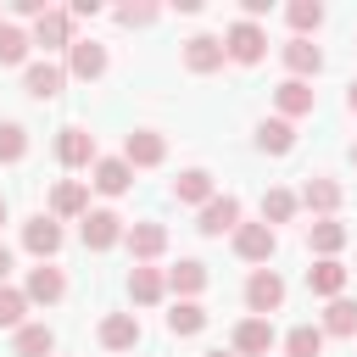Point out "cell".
Segmentation results:
<instances>
[{"label": "cell", "mask_w": 357, "mask_h": 357, "mask_svg": "<svg viewBox=\"0 0 357 357\" xmlns=\"http://www.w3.org/2000/svg\"><path fill=\"white\" fill-rule=\"evenodd\" d=\"M156 17V6H123L117 11V22H128V28H139V22H151Z\"/></svg>", "instance_id": "8d00e7d4"}, {"label": "cell", "mask_w": 357, "mask_h": 357, "mask_svg": "<svg viewBox=\"0 0 357 357\" xmlns=\"http://www.w3.org/2000/svg\"><path fill=\"white\" fill-rule=\"evenodd\" d=\"M56 156H61L67 167H89V162H95V134H84V128H61Z\"/></svg>", "instance_id": "5bb4252c"}, {"label": "cell", "mask_w": 357, "mask_h": 357, "mask_svg": "<svg viewBox=\"0 0 357 357\" xmlns=\"http://www.w3.org/2000/svg\"><path fill=\"white\" fill-rule=\"evenodd\" d=\"M167 284H173V290H178V296L190 301V296H195V290L206 284V268H201V262H178V268L167 273Z\"/></svg>", "instance_id": "1f68e13d"}, {"label": "cell", "mask_w": 357, "mask_h": 357, "mask_svg": "<svg viewBox=\"0 0 357 357\" xmlns=\"http://www.w3.org/2000/svg\"><path fill=\"white\" fill-rule=\"evenodd\" d=\"M279 301H284V279H279L273 268H257V273L245 279V307H251L257 318H268Z\"/></svg>", "instance_id": "6da1fadb"}, {"label": "cell", "mask_w": 357, "mask_h": 357, "mask_svg": "<svg viewBox=\"0 0 357 357\" xmlns=\"http://www.w3.org/2000/svg\"><path fill=\"white\" fill-rule=\"evenodd\" d=\"M351 162H357V145H351Z\"/></svg>", "instance_id": "b9f144b4"}, {"label": "cell", "mask_w": 357, "mask_h": 357, "mask_svg": "<svg viewBox=\"0 0 357 357\" xmlns=\"http://www.w3.org/2000/svg\"><path fill=\"white\" fill-rule=\"evenodd\" d=\"M50 346H56V335L45 324H22L17 329V357H50Z\"/></svg>", "instance_id": "83f0119b"}, {"label": "cell", "mask_w": 357, "mask_h": 357, "mask_svg": "<svg viewBox=\"0 0 357 357\" xmlns=\"http://www.w3.org/2000/svg\"><path fill=\"white\" fill-rule=\"evenodd\" d=\"M301 201H307L318 218H329V212L340 206V184H335V178H307V184H301Z\"/></svg>", "instance_id": "7402d4cb"}, {"label": "cell", "mask_w": 357, "mask_h": 357, "mask_svg": "<svg viewBox=\"0 0 357 357\" xmlns=\"http://www.w3.org/2000/svg\"><path fill=\"white\" fill-rule=\"evenodd\" d=\"M100 346H106V351H128V346H139V318H134V312H112V318L100 324Z\"/></svg>", "instance_id": "8fae6325"}, {"label": "cell", "mask_w": 357, "mask_h": 357, "mask_svg": "<svg viewBox=\"0 0 357 357\" xmlns=\"http://www.w3.org/2000/svg\"><path fill=\"white\" fill-rule=\"evenodd\" d=\"M28 33L22 28H11V22H0V67H17V61H28Z\"/></svg>", "instance_id": "4dcf8cb0"}, {"label": "cell", "mask_w": 357, "mask_h": 357, "mask_svg": "<svg viewBox=\"0 0 357 357\" xmlns=\"http://www.w3.org/2000/svg\"><path fill=\"white\" fill-rule=\"evenodd\" d=\"M273 95H279V112H284V117H301V112H312V100H318V95H312V84H301V78L279 84Z\"/></svg>", "instance_id": "603a6c76"}, {"label": "cell", "mask_w": 357, "mask_h": 357, "mask_svg": "<svg viewBox=\"0 0 357 357\" xmlns=\"http://www.w3.org/2000/svg\"><path fill=\"white\" fill-rule=\"evenodd\" d=\"M6 273H11V251L0 245V284H6Z\"/></svg>", "instance_id": "74e56055"}, {"label": "cell", "mask_w": 357, "mask_h": 357, "mask_svg": "<svg viewBox=\"0 0 357 357\" xmlns=\"http://www.w3.org/2000/svg\"><path fill=\"white\" fill-rule=\"evenodd\" d=\"M0 223H6V201H0Z\"/></svg>", "instance_id": "60d3db41"}, {"label": "cell", "mask_w": 357, "mask_h": 357, "mask_svg": "<svg viewBox=\"0 0 357 357\" xmlns=\"http://www.w3.org/2000/svg\"><path fill=\"white\" fill-rule=\"evenodd\" d=\"M229 229H240V201L234 195H212L206 206H201V234H229Z\"/></svg>", "instance_id": "3957f363"}, {"label": "cell", "mask_w": 357, "mask_h": 357, "mask_svg": "<svg viewBox=\"0 0 357 357\" xmlns=\"http://www.w3.org/2000/svg\"><path fill=\"white\" fill-rule=\"evenodd\" d=\"M162 151H167V145H162V134H151V128H134V134L123 139V162H128V167H156Z\"/></svg>", "instance_id": "ba28073f"}, {"label": "cell", "mask_w": 357, "mask_h": 357, "mask_svg": "<svg viewBox=\"0 0 357 357\" xmlns=\"http://www.w3.org/2000/svg\"><path fill=\"white\" fill-rule=\"evenodd\" d=\"M173 201H212V173H201V167H190V173H178L173 178Z\"/></svg>", "instance_id": "cb8c5ba5"}, {"label": "cell", "mask_w": 357, "mask_h": 357, "mask_svg": "<svg viewBox=\"0 0 357 357\" xmlns=\"http://www.w3.org/2000/svg\"><path fill=\"white\" fill-rule=\"evenodd\" d=\"M167 329H173V335H201V329H206V307H195V301H178V307L167 312Z\"/></svg>", "instance_id": "f546056e"}, {"label": "cell", "mask_w": 357, "mask_h": 357, "mask_svg": "<svg viewBox=\"0 0 357 357\" xmlns=\"http://www.w3.org/2000/svg\"><path fill=\"white\" fill-rule=\"evenodd\" d=\"M78 234H84L89 251H106V245L123 240V218H117V212H84V229H78Z\"/></svg>", "instance_id": "277c9868"}, {"label": "cell", "mask_w": 357, "mask_h": 357, "mask_svg": "<svg viewBox=\"0 0 357 357\" xmlns=\"http://www.w3.org/2000/svg\"><path fill=\"white\" fill-rule=\"evenodd\" d=\"M206 357H234V351H206Z\"/></svg>", "instance_id": "ab89813d"}, {"label": "cell", "mask_w": 357, "mask_h": 357, "mask_svg": "<svg viewBox=\"0 0 357 357\" xmlns=\"http://www.w3.org/2000/svg\"><path fill=\"white\" fill-rule=\"evenodd\" d=\"M290 212H296L290 190H268V195H262V223H268V229H273V223H284Z\"/></svg>", "instance_id": "836d02e7"}, {"label": "cell", "mask_w": 357, "mask_h": 357, "mask_svg": "<svg viewBox=\"0 0 357 357\" xmlns=\"http://www.w3.org/2000/svg\"><path fill=\"white\" fill-rule=\"evenodd\" d=\"M61 84H67V73H61L56 61H33V67L22 73V89H28L33 100H56V95H61Z\"/></svg>", "instance_id": "52a82bcc"}, {"label": "cell", "mask_w": 357, "mask_h": 357, "mask_svg": "<svg viewBox=\"0 0 357 357\" xmlns=\"http://www.w3.org/2000/svg\"><path fill=\"white\" fill-rule=\"evenodd\" d=\"M346 106H351V112H357V84H351V89H346Z\"/></svg>", "instance_id": "f35d334b"}, {"label": "cell", "mask_w": 357, "mask_h": 357, "mask_svg": "<svg viewBox=\"0 0 357 357\" xmlns=\"http://www.w3.org/2000/svg\"><path fill=\"white\" fill-rule=\"evenodd\" d=\"M307 290H312V296H329V301H335V296L346 290V268H340L335 257L312 262V268H307Z\"/></svg>", "instance_id": "2e32d148"}, {"label": "cell", "mask_w": 357, "mask_h": 357, "mask_svg": "<svg viewBox=\"0 0 357 357\" xmlns=\"http://www.w3.org/2000/svg\"><path fill=\"white\" fill-rule=\"evenodd\" d=\"M273 245H279V240H273L268 223H240V229H234V251H240L245 262H268Z\"/></svg>", "instance_id": "5b68a950"}, {"label": "cell", "mask_w": 357, "mask_h": 357, "mask_svg": "<svg viewBox=\"0 0 357 357\" xmlns=\"http://www.w3.org/2000/svg\"><path fill=\"white\" fill-rule=\"evenodd\" d=\"M284 67L307 84V73H318V67H324V50H318L312 39H290V45H284Z\"/></svg>", "instance_id": "ac0fdd59"}, {"label": "cell", "mask_w": 357, "mask_h": 357, "mask_svg": "<svg viewBox=\"0 0 357 357\" xmlns=\"http://www.w3.org/2000/svg\"><path fill=\"white\" fill-rule=\"evenodd\" d=\"M318 22H324V6H318V0H296V6H290V28H296V33H307V28H318Z\"/></svg>", "instance_id": "d590c367"}, {"label": "cell", "mask_w": 357, "mask_h": 357, "mask_svg": "<svg viewBox=\"0 0 357 357\" xmlns=\"http://www.w3.org/2000/svg\"><path fill=\"white\" fill-rule=\"evenodd\" d=\"M234 351H245V357H268V351H273V324H268V318H245V324L234 329Z\"/></svg>", "instance_id": "7c38bea8"}, {"label": "cell", "mask_w": 357, "mask_h": 357, "mask_svg": "<svg viewBox=\"0 0 357 357\" xmlns=\"http://www.w3.org/2000/svg\"><path fill=\"white\" fill-rule=\"evenodd\" d=\"M67 67H73L78 78H100V73H106V50H100L95 39H73V50H67Z\"/></svg>", "instance_id": "e0dca14e"}, {"label": "cell", "mask_w": 357, "mask_h": 357, "mask_svg": "<svg viewBox=\"0 0 357 357\" xmlns=\"http://www.w3.org/2000/svg\"><path fill=\"white\" fill-rule=\"evenodd\" d=\"M33 45H45V50H73V17L67 11H45L39 17V28H33Z\"/></svg>", "instance_id": "4fadbf2b"}, {"label": "cell", "mask_w": 357, "mask_h": 357, "mask_svg": "<svg viewBox=\"0 0 357 357\" xmlns=\"http://www.w3.org/2000/svg\"><path fill=\"white\" fill-rule=\"evenodd\" d=\"M22 151H28V134L17 123H0V162H22Z\"/></svg>", "instance_id": "e575fe53"}, {"label": "cell", "mask_w": 357, "mask_h": 357, "mask_svg": "<svg viewBox=\"0 0 357 357\" xmlns=\"http://www.w3.org/2000/svg\"><path fill=\"white\" fill-rule=\"evenodd\" d=\"M307 245H312L318 257H335V251L346 245V223H335V218H318V223H307Z\"/></svg>", "instance_id": "44dd1931"}, {"label": "cell", "mask_w": 357, "mask_h": 357, "mask_svg": "<svg viewBox=\"0 0 357 357\" xmlns=\"http://www.w3.org/2000/svg\"><path fill=\"white\" fill-rule=\"evenodd\" d=\"M123 240H128V251H134L139 262H151V257H156V251L167 245V229H162V223H134V229H128Z\"/></svg>", "instance_id": "ffe728a7"}, {"label": "cell", "mask_w": 357, "mask_h": 357, "mask_svg": "<svg viewBox=\"0 0 357 357\" xmlns=\"http://www.w3.org/2000/svg\"><path fill=\"white\" fill-rule=\"evenodd\" d=\"M134 184V167L123 162V156H106V162H95V190H106V195H123Z\"/></svg>", "instance_id": "d6986e66"}, {"label": "cell", "mask_w": 357, "mask_h": 357, "mask_svg": "<svg viewBox=\"0 0 357 357\" xmlns=\"http://www.w3.org/2000/svg\"><path fill=\"white\" fill-rule=\"evenodd\" d=\"M162 290H167V279H162L156 268H134V273H128V296H134L139 307H151V301H162Z\"/></svg>", "instance_id": "d4e9b609"}, {"label": "cell", "mask_w": 357, "mask_h": 357, "mask_svg": "<svg viewBox=\"0 0 357 357\" xmlns=\"http://www.w3.org/2000/svg\"><path fill=\"white\" fill-rule=\"evenodd\" d=\"M223 50H229L240 67H251V61H262L268 39H262V28H257V22H234V28H229V39H223Z\"/></svg>", "instance_id": "7a4b0ae2"}, {"label": "cell", "mask_w": 357, "mask_h": 357, "mask_svg": "<svg viewBox=\"0 0 357 357\" xmlns=\"http://www.w3.org/2000/svg\"><path fill=\"white\" fill-rule=\"evenodd\" d=\"M324 335H357V301L335 296L329 312H324Z\"/></svg>", "instance_id": "4316f807"}, {"label": "cell", "mask_w": 357, "mask_h": 357, "mask_svg": "<svg viewBox=\"0 0 357 357\" xmlns=\"http://www.w3.org/2000/svg\"><path fill=\"white\" fill-rule=\"evenodd\" d=\"M22 312H28V296L0 284V329H22Z\"/></svg>", "instance_id": "d6a6232c"}, {"label": "cell", "mask_w": 357, "mask_h": 357, "mask_svg": "<svg viewBox=\"0 0 357 357\" xmlns=\"http://www.w3.org/2000/svg\"><path fill=\"white\" fill-rule=\"evenodd\" d=\"M257 145H262L268 156H284V151L296 145V128H290L284 117H273V123H262V128H257Z\"/></svg>", "instance_id": "484cf974"}, {"label": "cell", "mask_w": 357, "mask_h": 357, "mask_svg": "<svg viewBox=\"0 0 357 357\" xmlns=\"http://www.w3.org/2000/svg\"><path fill=\"white\" fill-rule=\"evenodd\" d=\"M223 39H212V33H195V39H184V67L190 73H212V67H223Z\"/></svg>", "instance_id": "8992f818"}, {"label": "cell", "mask_w": 357, "mask_h": 357, "mask_svg": "<svg viewBox=\"0 0 357 357\" xmlns=\"http://www.w3.org/2000/svg\"><path fill=\"white\" fill-rule=\"evenodd\" d=\"M50 212H56V218H84V212H89V190H84L78 178H61V184L50 190Z\"/></svg>", "instance_id": "9a60e30c"}, {"label": "cell", "mask_w": 357, "mask_h": 357, "mask_svg": "<svg viewBox=\"0 0 357 357\" xmlns=\"http://www.w3.org/2000/svg\"><path fill=\"white\" fill-rule=\"evenodd\" d=\"M284 351H290V357H318V351H324V329H318V324H296V329L284 335Z\"/></svg>", "instance_id": "f1b7e54d"}, {"label": "cell", "mask_w": 357, "mask_h": 357, "mask_svg": "<svg viewBox=\"0 0 357 357\" xmlns=\"http://www.w3.org/2000/svg\"><path fill=\"white\" fill-rule=\"evenodd\" d=\"M22 296H28V301H45V307H50V301H61V296H67V279H61V268L39 262V268L28 273V290H22Z\"/></svg>", "instance_id": "30bf717a"}, {"label": "cell", "mask_w": 357, "mask_h": 357, "mask_svg": "<svg viewBox=\"0 0 357 357\" xmlns=\"http://www.w3.org/2000/svg\"><path fill=\"white\" fill-rule=\"evenodd\" d=\"M22 245L45 262V257H56V251H61V229H56L50 218H28V223H22Z\"/></svg>", "instance_id": "9c48e42d"}]
</instances>
